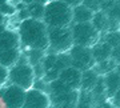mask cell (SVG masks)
<instances>
[{"instance_id": "cell-1", "label": "cell", "mask_w": 120, "mask_h": 108, "mask_svg": "<svg viewBox=\"0 0 120 108\" xmlns=\"http://www.w3.org/2000/svg\"><path fill=\"white\" fill-rule=\"evenodd\" d=\"M47 26L43 20L27 19L19 26V40L27 49H40L45 51L48 48Z\"/></svg>"}, {"instance_id": "cell-2", "label": "cell", "mask_w": 120, "mask_h": 108, "mask_svg": "<svg viewBox=\"0 0 120 108\" xmlns=\"http://www.w3.org/2000/svg\"><path fill=\"white\" fill-rule=\"evenodd\" d=\"M43 22L47 28H63L72 23V8L60 0H49L44 5Z\"/></svg>"}, {"instance_id": "cell-3", "label": "cell", "mask_w": 120, "mask_h": 108, "mask_svg": "<svg viewBox=\"0 0 120 108\" xmlns=\"http://www.w3.org/2000/svg\"><path fill=\"white\" fill-rule=\"evenodd\" d=\"M48 48L55 53L68 52L73 45L71 27L63 28H48Z\"/></svg>"}, {"instance_id": "cell-4", "label": "cell", "mask_w": 120, "mask_h": 108, "mask_svg": "<svg viewBox=\"0 0 120 108\" xmlns=\"http://www.w3.org/2000/svg\"><path fill=\"white\" fill-rule=\"evenodd\" d=\"M71 32H72L73 45L91 48L98 41H100V34L92 27L91 23L73 24L71 27Z\"/></svg>"}, {"instance_id": "cell-5", "label": "cell", "mask_w": 120, "mask_h": 108, "mask_svg": "<svg viewBox=\"0 0 120 108\" xmlns=\"http://www.w3.org/2000/svg\"><path fill=\"white\" fill-rule=\"evenodd\" d=\"M8 79L13 86L20 87L24 91H28L34 86V68L28 63H16L9 69Z\"/></svg>"}, {"instance_id": "cell-6", "label": "cell", "mask_w": 120, "mask_h": 108, "mask_svg": "<svg viewBox=\"0 0 120 108\" xmlns=\"http://www.w3.org/2000/svg\"><path fill=\"white\" fill-rule=\"evenodd\" d=\"M68 55L71 57V67L79 69V71H86L95 67V60L92 57L91 48L80 47V45H72V48L68 51Z\"/></svg>"}, {"instance_id": "cell-7", "label": "cell", "mask_w": 120, "mask_h": 108, "mask_svg": "<svg viewBox=\"0 0 120 108\" xmlns=\"http://www.w3.org/2000/svg\"><path fill=\"white\" fill-rule=\"evenodd\" d=\"M0 97L7 108H22L26 99V91L20 87L11 84L1 91Z\"/></svg>"}, {"instance_id": "cell-8", "label": "cell", "mask_w": 120, "mask_h": 108, "mask_svg": "<svg viewBox=\"0 0 120 108\" xmlns=\"http://www.w3.org/2000/svg\"><path fill=\"white\" fill-rule=\"evenodd\" d=\"M22 108H51V99L45 92L31 88L26 91V99Z\"/></svg>"}, {"instance_id": "cell-9", "label": "cell", "mask_w": 120, "mask_h": 108, "mask_svg": "<svg viewBox=\"0 0 120 108\" xmlns=\"http://www.w3.org/2000/svg\"><path fill=\"white\" fill-rule=\"evenodd\" d=\"M59 80L67 84L71 89H80V82H82V71L73 68V67H67L63 71H60Z\"/></svg>"}, {"instance_id": "cell-10", "label": "cell", "mask_w": 120, "mask_h": 108, "mask_svg": "<svg viewBox=\"0 0 120 108\" xmlns=\"http://www.w3.org/2000/svg\"><path fill=\"white\" fill-rule=\"evenodd\" d=\"M103 79H104V87H105V95H107V97L111 99L120 89V75L117 74L116 69H113V71L104 75Z\"/></svg>"}, {"instance_id": "cell-11", "label": "cell", "mask_w": 120, "mask_h": 108, "mask_svg": "<svg viewBox=\"0 0 120 108\" xmlns=\"http://www.w3.org/2000/svg\"><path fill=\"white\" fill-rule=\"evenodd\" d=\"M111 51L112 48L108 45L105 41H98V43L91 47V52H92V57H94L95 63H101V61L109 60L111 59Z\"/></svg>"}, {"instance_id": "cell-12", "label": "cell", "mask_w": 120, "mask_h": 108, "mask_svg": "<svg viewBox=\"0 0 120 108\" xmlns=\"http://www.w3.org/2000/svg\"><path fill=\"white\" fill-rule=\"evenodd\" d=\"M19 45H20V40L16 32L5 30L3 34H0V51L19 48Z\"/></svg>"}, {"instance_id": "cell-13", "label": "cell", "mask_w": 120, "mask_h": 108, "mask_svg": "<svg viewBox=\"0 0 120 108\" xmlns=\"http://www.w3.org/2000/svg\"><path fill=\"white\" fill-rule=\"evenodd\" d=\"M77 97H79V91L76 89H72L57 96H49L51 105H76Z\"/></svg>"}, {"instance_id": "cell-14", "label": "cell", "mask_w": 120, "mask_h": 108, "mask_svg": "<svg viewBox=\"0 0 120 108\" xmlns=\"http://www.w3.org/2000/svg\"><path fill=\"white\" fill-rule=\"evenodd\" d=\"M100 75L95 71L94 68L91 69H86L82 72V82H80V89L79 91H87L90 92L92 88L95 87L96 82Z\"/></svg>"}, {"instance_id": "cell-15", "label": "cell", "mask_w": 120, "mask_h": 108, "mask_svg": "<svg viewBox=\"0 0 120 108\" xmlns=\"http://www.w3.org/2000/svg\"><path fill=\"white\" fill-rule=\"evenodd\" d=\"M94 16V12L86 8L84 5L79 4L72 8V23L73 24H80V23H91Z\"/></svg>"}, {"instance_id": "cell-16", "label": "cell", "mask_w": 120, "mask_h": 108, "mask_svg": "<svg viewBox=\"0 0 120 108\" xmlns=\"http://www.w3.org/2000/svg\"><path fill=\"white\" fill-rule=\"evenodd\" d=\"M91 24L99 34H107L109 31V20H108L105 12H103V11H98L94 13Z\"/></svg>"}, {"instance_id": "cell-17", "label": "cell", "mask_w": 120, "mask_h": 108, "mask_svg": "<svg viewBox=\"0 0 120 108\" xmlns=\"http://www.w3.org/2000/svg\"><path fill=\"white\" fill-rule=\"evenodd\" d=\"M20 57V51L19 48H12V49H5L0 51V65L3 67H13L17 63Z\"/></svg>"}, {"instance_id": "cell-18", "label": "cell", "mask_w": 120, "mask_h": 108, "mask_svg": "<svg viewBox=\"0 0 120 108\" xmlns=\"http://www.w3.org/2000/svg\"><path fill=\"white\" fill-rule=\"evenodd\" d=\"M108 20H109V31L119 30L120 24V3H115L111 8L105 11Z\"/></svg>"}, {"instance_id": "cell-19", "label": "cell", "mask_w": 120, "mask_h": 108, "mask_svg": "<svg viewBox=\"0 0 120 108\" xmlns=\"http://www.w3.org/2000/svg\"><path fill=\"white\" fill-rule=\"evenodd\" d=\"M69 91H72V89L67 84H64L61 80H59V79L48 83V92L47 93L49 96H57V95H61V93H65V92H69Z\"/></svg>"}, {"instance_id": "cell-20", "label": "cell", "mask_w": 120, "mask_h": 108, "mask_svg": "<svg viewBox=\"0 0 120 108\" xmlns=\"http://www.w3.org/2000/svg\"><path fill=\"white\" fill-rule=\"evenodd\" d=\"M95 101L92 99L91 92L87 91H79V97H77L75 108H94Z\"/></svg>"}, {"instance_id": "cell-21", "label": "cell", "mask_w": 120, "mask_h": 108, "mask_svg": "<svg viewBox=\"0 0 120 108\" xmlns=\"http://www.w3.org/2000/svg\"><path fill=\"white\" fill-rule=\"evenodd\" d=\"M44 51H40V49H27L26 56H27V61L31 67H35L41 63L44 57Z\"/></svg>"}, {"instance_id": "cell-22", "label": "cell", "mask_w": 120, "mask_h": 108, "mask_svg": "<svg viewBox=\"0 0 120 108\" xmlns=\"http://www.w3.org/2000/svg\"><path fill=\"white\" fill-rule=\"evenodd\" d=\"M67 67H71V57H69L68 52H64V53H57V57H56L55 65L53 68L55 71H57L60 74V71H63Z\"/></svg>"}, {"instance_id": "cell-23", "label": "cell", "mask_w": 120, "mask_h": 108, "mask_svg": "<svg viewBox=\"0 0 120 108\" xmlns=\"http://www.w3.org/2000/svg\"><path fill=\"white\" fill-rule=\"evenodd\" d=\"M115 68H116V64L111 60V59H109V60H105V61H101V63H98V64H95V67H94V69L100 75V76H104L105 74L113 71Z\"/></svg>"}, {"instance_id": "cell-24", "label": "cell", "mask_w": 120, "mask_h": 108, "mask_svg": "<svg viewBox=\"0 0 120 108\" xmlns=\"http://www.w3.org/2000/svg\"><path fill=\"white\" fill-rule=\"evenodd\" d=\"M103 41L109 45L111 48H115L117 45H120V31H108L107 34H104V39Z\"/></svg>"}, {"instance_id": "cell-25", "label": "cell", "mask_w": 120, "mask_h": 108, "mask_svg": "<svg viewBox=\"0 0 120 108\" xmlns=\"http://www.w3.org/2000/svg\"><path fill=\"white\" fill-rule=\"evenodd\" d=\"M27 9L30 12V16L31 19H35V20H43V16H44V5L43 4H30L27 5Z\"/></svg>"}, {"instance_id": "cell-26", "label": "cell", "mask_w": 120, "mask_h": 108, "mask_svg": "<svg viewBox=\"0 0 120 108\" xmlns=\"http://www.w3.org/2000/svg\"><path fill=\"white\" fill-rule=\"evenodd\" d=\"M82 5H84L86 8H88L90 11H92L94 13L98 12V11H100V4H99L96 0H83Z\"/></svg>"}, {"instance_id": "cell-27", "label": "cell", "mask_w": 120, "mask_h": 108, "mask_svg": "<svg viewBox=\"0 0 120 108\" xmlns=\"http://www.w3.org/2000/svg\"><path fill=\"white\" fill-rule=\"evenodd\" d=\"M16 11V7L12 4H9V3H3V4H0V13L1 15H13Z\"/></svg>"}, {"instance_id": "cell-28", "label": "cell", "mask_w": 120, "mask_h": 108, "mask_svg": "<svg viewBox=\"0 0 120 108\" xmlns=\"http://www.w3.org/2000/svg\"><path fill=\"white\" fill-rule=\"evenodd\" d=\"M111 60L113 61L116 65L120 64V45L112 48V51H111Z\"/></svg>"}, {"instance_id": "cell-29", "label": "cell", "mask_w": 120, "mask_h": 108, "mask_svg": "<svg viewBox=\"0 0 120 108\" xmlns=\"http://www.w3.org/2000/svg\"><path fill=\"white\" fill-rule=\"evenodd\" d=\"M8 75H9V69L7 67H3V65H0V84H3V83L7 82V79H8Z\"/></svg>"}, {"instance_id": "cell-30", "label": "cell", "mask_w": 120, "mask_h": 108, "mask_svg": "<svg viewBox=\"0 0 120 108\" xmlns=\"http://www.w3.org/2000/svg\"><path fill=\"white\" fill-rule=\"evenodd\" d=\"M94 108H115V105H113L108 99H105V100H101V101L96 103Z\"/></svg>"}, {"instance_id": "cell-31", "label": "cell", "mask_w": 120, "mask_h": 108, "mask_svg": "<svg viewBox=\"0 0 120 108\" xmlns=\"http://www.w3.org/2000/svg\"><path fill=\"white\" fill-rule=\"evenodd\" d=\"M109 101H111V103L115 105V108H120V89L116 92L113 96H112Z\"/></svg>"}, {"instance_id": "cell-32", "label": "cell", "mask_w": 120, "mask_h": 108, "mask_svg": "<svg viewBox=\"0 0 120 108\" xmlns=\"http://www.w3.org/2000/svg\"><path fill=\"white\" fill-rule=\"evenodd\" d=\"M30 17H31V16H30V12H28L27 7L19 11V19H20L22 22H24V20H27V19H30Z\"/></svg>"}, {"instance_id": "cell-33", "label": "cell", "mask_w": 120, "mask_h": 108, "mask_svg": "<svg viewBox=\"0 0 120 108\" xmlns=\"http://www.w3.org/2000/svg\"><path fill=\"white\" fill-rule=\"evenodd\" d=\"M60 1H63L64 4H67V5H69L71 8H73V7H76V5L82 4L83 0H60Z\"/></svg>"}, {"instance_id": "cell-34", "label": "cell", "mask_w": 120, "mask_h": 108, "mask_svg": "<svg viewBox=\"0 0 120 108\" xmlns=\"http://www.w3.org/2000/svg\"><path fill=\"white\" fill-rule=\"evenodd\" d=\"M49 1V0H23V3L26 5H30V4H35V3H38V4H43L45 5Z\"/></svg>"}, {"instance_id": "cell-35", "label": "cell", "mask_w": 120, "mask_h": 108, "mask_svg": "<svg viewBox=\"0 0 120 108\" xmlns=\"http://www.w3.org/2000/svg\"><path fill=\"white\" fill-rule=\"evenodd\" d=\"M52 108H75V105H52Z\"/></svg>"}, {"instance_id": "cell-36", "label": "cell", "mask_w": 120, "mask_h": 108, "mask_svg": "<svg viewBox=\"0 0 120 108\" xmlns=\"http://www.w3.org/2000/svg\"><path fill=\"white\" fill-rule=\"evenodd\" d=\"M4 31H5V26L4 24H0V34H3Z\"/></svg>"}, {"instance_id": "cell-37", "label": "cell", "mask_w": 120, "mask_h": 108, "mask_svg": "<svg viewBox=\"0 0 120 108\" xmlns=\"http://www.w3.org/2000/svg\"><path fill=\"white\" fill-rule=\"evenodd\" d=\"M3 23H4V15L0 13V24H3Z\"/></svg>"}, {"instance_id": "cell-38", "label": "cell", "mask_w": 120, "mask_h": 108, "mask_svg": "<svg viewBox=\"0 0 120 108\" xmlns=\"http://www.w3.org/2000/svg\"><path fill=\"white\" fill-rule=\"evenodd\" d=\"M115 69L117 71V74L120 75V64H117V65H116V68H115Z\"/></svg>"}, {"instance_id": "cell-39", "label": "cell", "mask_w": 120, "mask_h": 108, "mask_svg": "<svg viewBox=\"0 0 120 108\" xmlns=\"http://www.w3.org/2000/svg\"><path fill=\"white\" fill-rule=\"evenodd\" d=\"M96 1H98V3H99V4H101V3H103V1H104V0H96Z\"/></svg>"}, {"instance_id": "cell-40", "label": "cell", "mask_w": 120, "mask_h": 108, "mask_svg": "<svg viewBox=\"0 0 120 108\" xmlns=\"http://www.w3.org/2000/svg\"><path fill=\"white\" fill-rule=\"evenodd\" d=\"M119 31H120V24H119Z\"/></svg>"}, {"instance_id": "cell-41", "label": "cell", "mask_w": 120, "mask_h": 108, "mask_svg": "<svg viewBox=\"0 0 120 108\" xmlns=\"http://www.w3.org/2000/svg\"><path fill=\"white\" fill-rule=\"evenodd\" d=\"M4 1H8V0H4Z\"/></svg>"}]
</instances>
